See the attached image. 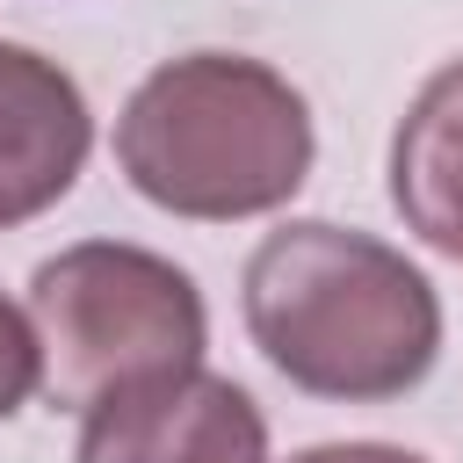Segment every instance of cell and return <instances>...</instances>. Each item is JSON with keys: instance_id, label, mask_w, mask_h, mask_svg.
I'll return each mask as SVG.
<instances>
[{"instance_id": "obj_4", "label": "cell", "mask_w": 463, "mask_h": 463, "mask_svg": "<svg viewBox=\"0 0 463 463\" xmlns=\"http://www.w3.org/2000/svg\"><path fill=\"white\" fill-rule=\"evenodd\" d=\"M72 463H268V420L232 376L181 369L101 398Z\"/></svg>"}, {"instance_id": "obj_6", "label": "cell", "mask_w": 463, "mask_h": 463, "mask_svg": "<svg viewBox=\"0 0 463 463\" xmlns=\"http://www.w3.org/2000/svg\"><path fill=\"white\" fill-rule=\"evenodd\" d=\"M391 210L420 246L463 260V58H449L391 130Z\"/></svg>"}, {"instance_id": "obj_3", "label": "cell", "mask_w": 463, "mask_h": 463, "mask_svg": "<svg viewBox=\"0 0 463 463\" xmlns=\"http://www.w3.org/2000/svg\"><path fill=\"white\" fill-rule=\"evenodd\" d=\"M22 311L43 347V398L65 412H94L116 391L203 369L210 347V311L195 275L123 239H80L51 253L29 275Z\"/></svg>"}, {"instance_id": "obj_7", "label": "cell", "mask_w": 463, "mask_h": 463, "mask_svg": "<svg viewBox=\"0 0 463 463\" xmlns=\"http://www.w3.org/2000/svg\"><path fill=\"white\" fill-rule=\"evenodd\" d=\"M36 391H43V347H36V326H29L22 304L0 297V420H14Z\"/></svg>"}, {"instance_id": "obj_5", "label": "cell", "mask_w": 463, "mask_h": 463, "mask_svg": "<svg viewBox=\"0 0 463 463\" xmlns=\"http://www.w3.org/2000/svg\"><path fill=\"white\" fill-rule=\"evenodd\" d=\"M87 152L94 116L80 80L29 43H0V232L65 203Z\"/></svg>"}, {"instance_id": "obj_8", "label": "cell", "mask_w": 463, "mask_h": 463, "mask_svg": "<svg viewBox=\"0 0 463 463\" xmlns=\"http://www.w3.org/2000/svg\"><path fill=\"white\" fill-rule=\"evenodd\" d=\"M289 463H427V456H412L398 441H318V449H304Z\"/></svg>"}, {"instance_id": "obj_1", "label": "cell", "mask_w": 463, "mask_h": 463, "mask_svg": "<svg viewBox=\"0 0 463 463\" xmlns=\"http://www.w3.org/2000/svg\"><path fill=\"white\" fill-rule=\"evenodd\" d=\"M239 311L275 376L333 405H383L441 362L434 282L376 232L289 217L246 260Z\"/></svg>"}, {"instance_id": "obj_2", "label": "cell", "mask_w": 463, "mask_h": 463, "mask_svg": "<svg viewBox=\"0 0 463 463\" xmlns=\"http://www.w3.org/2000/svg\"><path fill=\"white\" fill-rule=\"evenodd\" d=\"M318 159L311 101L246 51H188L152 65L116 116L123 181L188 224L282 210Z\"/></svg>"}]
</instances>
